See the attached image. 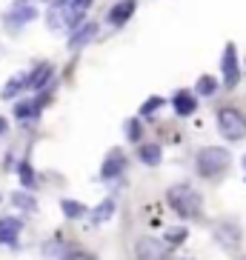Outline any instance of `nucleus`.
Instances as JSON below:
<instances>
[{
	"instance_id": "8",
	"label": "nucleus",
	"mask_w": 246,
	"mask_h": 260,
	"mask_svg": "<svg viewBox=\"0 0 246 260\" xmlns=\"http://www.w3.org/2000/svg\"><path fill=\"white\" fill-rule=\"evenodd\" d=\"M215 240L223 246V249H238L240 246V226L235 220H221L215 223V229H212Z\"/></svg>"
},
{
	"instance_id": "17",
	"label": "nucleus",
	"mask_w": 246,
	"mask_h": 260,
	"mask_svg": "<svg viewBox=\"0 0 246 260\" xmlns=\"http://www.w3.org/2000/svg\"><path fill=\"white\" fill-rule=\"evenodd\" d=\"M40 115V103L38 100H20L15 106V117L17 120H35Z\"/></svg>"
},
{
	"instance_id": "2",
	"label": "nucleus",
	"mask_w": 246,
	"mask_h": 260,
	"mask_svg": "<svg viewBox=\"0 0 246 260\" xmlns=\"http://www.w3.org/2000/svg\"><path fill=\"white\" fill-rule=\"evenodd\" d=\"M229 166H232V154H229V149H223V146H203V149L195 154V169H198V175L209 177V180L221 177Z\"/></svg>"
},
{
	"instance_id": "27",
	"label": "nucleus",
	"mask_w": 246,
	"mask_h": 260,
	"mask_svg": "<svg viewBox=\"0 0 246 260\" xmlns=\"http://www.w3.org/2000/svg\"><path fill=\"white\" fill-rule=\"evenodd\" d=\"M126 138L135 143V140H140V123L138 120H126Z\"/></svg>"
},
{
	"instance_id": "3",
	"label": "nucleus",
	"mask_w": 246,
	"mask_h": 260,
	"mask_svg": "<svg viewBox=\"0 0 246 260\" xmlns=\"http://www.w3.org/2000/svg\"><path fill=\"white\" fill-rule=\"evenodd\" d=\"M218 132H221L226 140H232V143L246 140V115L235 106L218 109Z\"/></svg>"
},
{
	"instance_id": "21",
	"label": "nucleus",
	"mask_w": 246,
	"mask_h": 260,
	"mask_svg": "<svg viewBox=\"0 0 246 260\" xmlns=\"http://www.w3.org/2000/svg\"><path fill=\"white\" fill-rule=\"evenodd\" d=\"M49 77H52V66L43 63V66H38L35 75L29 77V86H32V89H43V83H49Z\"/></svg>"
},
{
	"instance_id": "5",
	"label": "nucleus",
	"mask_w": 246,
	"mask_h": 260,
	"mask_svg": "<svg viewBox=\"0 0 246 260\" xmlns=\"http://www.w3.org/2000/svg\"><path fill=\"white\" fill-rule=\"evenodd\" d=\"M89 6H92V0H63L60 9H63V23H66V29H80V26L86 23L83 17L86 12H89Z\"/></svg>"
},
{
	"instance_id": "9",
	"label": "nucleus",
	"mask_w": 246,
	"mask_h": 260,
	"mask_svg": "<svg viewBox=\"0 0 246 260\" xmlns=\"http://www.w3.org/2000/svg\"><path fill=\"white\" fill-rule=\"evenodd\" d=\"M135 9H138V0H117L115 6L106 12V20L112 26H123V23H129V17L135 15Z\"/></svg>"
},
{
	"instance_id": "22",
	"label": "nucleus",
	"mask_w": 246,
	"mask_h": 260,
	"mask_svg": "<svg viewBox=\"0 0 246 260\" xmlns=\"http://www.w3.org/2000/svg\"><path fill=\"white\" fill-rule=\"evenodd\" d=\"M60 209H63V214H66L69 220H77V217L86 214V206L80 203V200H60Z\"/></svg>"
},
{
	"instance_id": "30",
	"label": "nucleus",
	"mask_w": 246,
	"mask_h": 260,
	"mask_svg": "<svg viewBox=\"0 0 246 260\" xmlns=\"http://www.w3.org/2000/svg\"><path fill=\"white\" fill-rule=\"evenodd\" d=\"M60 3H63V0H60Z\"/></svg>"
},
{
	"instance_id": "6",
	"label": "nucleus",
	"mask_w": 246,
	"mask_h": 260,
	"mask_svg": "<svg viewBox=\"0 0 246 260\" xmlns=\"http://www.w3.org/2000/svg\"><path fill=\"white\" fill-rule=\"evenodd\" d=\"M221 69H223V83H226V89H235L240 80V63H238V49H235V43H226L223 57H221Z\"/></svg>"
},
{
	"instance_id": "28",
	"label": "nucleus",
	"mask_w": 246,
	"mask_h": 260,
	"mask_svg": "<svg viewBox=\"0 0 246 260\" xmlns=\"http://www.w3.org/2000/svg\"><path fill=\"white\" fill-rule=\"evenodd\" d=\"M3 132H6V120H3V117H0V135H3Z\"/></svg>"
},
{
	"instance_id": "29",
	"label": "nucleus",
	"mask_w": 246,
	"mask_h": 260,
	"mask_svg": "<svg viewBox=\"0 0 246 260\" xmlns=\"http://www.w3.org/2000/svg\"><path fill=\"white\" fill-rule=\"evenodd\" d=\"M243 166H246V157H243Z\"/></svg>"
},
{
	"instance_id": "15",
	"label": "nucleus",
	"mask_w": 246,
	"mask_h": 260,
	"mask_svg": "<svg viewBox=\"0 0 246 260\" xmlns=\"http://www.w3.org/2000/svg\"><path fill=\"white\" fill-rule=\"evenodd\" d=\"M161 157H163V149L158 143H140V149H138V160L140 163H146V166H158Z\"/></svg>"
},
{
	"instance_id": "11",
	"label": "nucleus",
	"mask_w": 246,
	"mask_h": 260,
	"mask_svg": "<svg viewBox=\"0 0 246 260\" xmlns=\"http://www.w3.org/2000/svg\"><path fill=\"white\" fill-rule=\"evenodd\" d=\"M20 229H23V223L17 217H0V246H15Z\"/></svg>"
},
{
	"instance_id": "18",
	"label": "nucleus",
	"mask_w": 246,
	"mask_h": 260,
	"mask_svg": "<svg viewBox=\"0 0 246 260\" xmlns=\"http://www.w3.org/2000/svg\"><path fill=\"white\" fill-rule=\"evenodd\" d=\"M112 214H115V200L106 198V200H103V203H100V206L92 212V223H95V226H100V223H106Z\"/></svg>"
},
{
	"instance_id": "23",
	"label": "nucleus",
	"mask_w": 246,
	"mask_h": 260,
	"mask_svg": "<svg viewBox=\"0 0 246 260\" xmlns=\"http://www.w3.org/2000/svg\"><path fill=\"white\" fill-rule=\"evenodd\" d=\"M161 109H163V98H158V94H155V98L143 100V106H140L138 115L140 117H155V112H161Z\"/></svg>"
},
{
	"instance_id": "7",
	"label": "nucleus",
	"mask_w": 246,
	"mask_h": 260,
	"mask_svg": "<svg viewBox=\"0 0 246 260\" xmlns=\"http://www.w3.org/2000/svg\"><path fill=\"white\" fill-rule=\"evenodd\" d=\"M35 17H38V9L32 6L29 0H17L15 6H12V9L6 12V17H3V20H6V26H9V29H17V26L32 23Z\"/></svg>"
},
{
	"instance_id": "24",
	"label": "nucleus",
	"mask_w": 246,
	"mask_h": 260,
	"mask_svg": "<svg viewBox=\"0 0 246 260\" xmlns=\"http://www.w3.org/2000/svg\"><path fill=\"white\" fill-rule=\"evenodd\" d=\"M186 237H189V232H186L183 226H175V229L166 232V237H163V240H166V246H177V243H183Z\"/></svg>"
},
{
	"instance_id": "20",
	"label": "nucleus",
	"mask_w": 246,
	"mask_h": 260,
	"mask_svg": "<svg viewBox=\"0 0 246 260\" xmlns=\"http://www.w3.org/2000/svg\"><path fill=\"white\" fill-rule=\"evenodd\" d=\"M17 175H20V183H23V189H35V186H38V177H35V169H32L29 160H20V166H17Z\"/></svg>"
},
{
	"instance_id": "12",
	"label": "nucleus",
	"mask_w": 246,
	"mask_h": 260,
	"mask_svg": "<svg viewBox=\"0 0 246 260\" xmlns=\"http://www.w3.org/2000/svg\"><path fill=\"white\" fill-rule=\"evenodd\" d=\"M172 106H175V112L180 117H189V115H195V109H198V98H195L192 92L180 89V92L172 98Z\"/></svg>"
},
{
	"instance_id": "14",
	"label": "nucleus",
	"mask_w": 246,
	"mask_h": 260,
	"mask_svg": "<svg viewBox=\"0 0 246 260\" xmlns=\"http://www.w3.org/2000/svg\"><path fill=\"white\" fill-rule=\"evenodd\" d=\"M95 35H98V23H92V20H89V23H83L80 29H75V31L69 35V49H80V46H86V43H89V40H92Z\"/></svg>"
},
{
	"instance_id": "25",
	"label": "nucleus",
	"mask_w": 246,
	"mask_h": 260,
	"mask_svg": "<svg viewBox=\"0 0 246 260\" xmlns=\"http://www.w3.org/2000/svg\"><path fill=\"white\" fill-rule=\"evenodd\" d=\"M12 203H15V206H20V209H26V212H32V209L38 206V203H35V198H32V194H26V191H15V194H12Z\"/></svg>"
},
{
	"instance_id": "26",
	"label": "nucleus",
	"mask_w": 246,
	"mask_h": 260,
	"mask_svg": "<svg viewBox=\"0 0 246 260\" xmlns=\"http://www.w3.org/2000/svg\"><path fill=\"white\" fill-rule=\"evenodd\" d=\"M49 26H52L54 31L66 26V23H63V9H60V3H57V6H54L52 12H49Z\"/></svg>"
},
{
	"instance_id": "16",
	"label": "nucleus",
	"mask_w": 246,
	"mask_h": 260,
	"mask_svg": "<svg viewBox=\"0 0 246 260\" xmlns=\"http://www.w3.org/2000/svg\"><path fill=\"white\" fill-rule=\"evenodd\" d=\"M26 86H29V77H23V75H12L6 80V86H3V98L6 100H12V98H17V94L23 92Z\"/></svg>"
},
{
	"instance_id": "10",
	"label": "nucleus",
	"mask_w": 246,
	"mask_h": 260,
	"mask_svg": "<svg viewBox=\"0 0 246 260\" xmlns=\"http://www.w3.org/2000/svg\"><path fill=\"white\" fill-rule=\"evenodd\" d=\"M126 169V157H123L120 149H112V152L106 154V160H103V166H100V177L103 180H112V177H117Z\"/></svg>"
},
{
	"instance_id": "1",
	"label": "nucleus",
	"mask_w": 246,
	"mask_h": 260,
	"mask_svg": "<svg viewBox=\"0 0 246 260\" xmlns=\"http://www.w3.org/2000/svg\"><path fill=\"white\" fill-rule=\"evenodd\" d=\"M166 200H169L172 212H177L180 217L186 220H195L203 214V198H200V191L189 183H177L166 191Z\"/></svg>"
},
{
	"instance_id": "19",
	"label": "nucleus",
	"mask_w": 246,
	"mask_h": 260,
	"mask_svg": "<svg viewBox=\"0 0 246 260\" xmlns=\"http://www.w3.org/2000/svg\"><path fill=\"white\" fill-rule=\"evenodd\" d=\"M218 86H221V83H218L212 75H200V77H198V83H195V92L203 94V98H212V94L218 92Z\"/></svg>"
},
{
	"instance_id": "13",
	"label": "nucleus",
	"mask_w": 246,
	"mask_h": 260,
	"mask_svg": "<svg viewBox=\"0 0 246 260\" xmlns=\"http://www.w3.org/2000/svg\"><path fill=\"white\" fill-rule=\"evenodd\" d=\"M40 252H43V257H46V260H69V246L63 243L60 237L46 240V243L40 246Z\"/></svg>"
},
{
	"instance_id": "4",
	"label": "nucleus",
	"mask_w": 246,
	"mask_h": 260,
	"mask_svg": "<svg viewBox=\"0 0 246 260\" xmlns=\"http://www.w3.org/2000/svg\"><path fill=\"white\" fill-rule=\"evenodd\" d=\"M169 254V246L166 240H158V237H138V243H135V257L138 260H166Z\"/></svg>"
}]
</instances>
